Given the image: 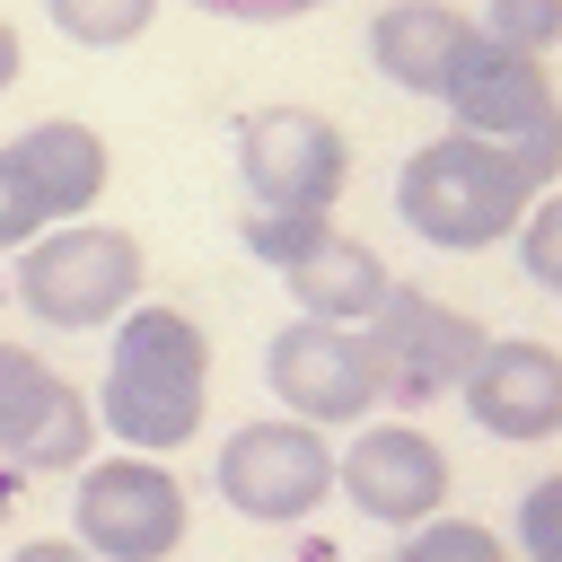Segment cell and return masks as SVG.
I'll return each mask as SVG.
<instances>
[{
	"mask_svg": "<svg viewBox=\"0 0 562 562\" xmlns=\"http://www.w3.org/2000/svg\"><path fill=\"white\" fill-rule=\"evenodd\" d=\"M211 404V334L184 307L132 299L114 316V351H105V386H97V430H114L140 457H167L202 430Z\"/></svg>",
	"mask_w": 562,
	"mask_h": 562,
	"instance_id": "obj_1",
	"label": "cell"
},
{
	"mask_svg": "<svg viewBox=\"0 0 562 562\" xmlns=\"http://www.w3.org/2000/svg\"><path fill=\"white\" fill-rule=\"evenodd\" d=\"M553 176L527 158V149H501V140H474V132H439L422 140L404 167H395V220L439 246V255H483L518 228V211L544 193Z\"/></svg>",
	"mask_w": 562,
	"mask_h": 562,
	"instance_id": "obj_2",
	"label": "cell"
},
{
	"mask_svg": "<svg viewBox=\"0 0 562 562\" xmlns=\"http://www.w3.org/2000/svg\"><path fill=\"white\" fill-rule=\"evenodd\" d=\"M140 299V237L114 220H61L18 246V307L53 334H97Z\"/></svg>",
	"mask_w": 562,
	"mask_h": 562,
	"instance_id": "obj_3",
	"label": "cell"
},
{
	"mask_svg": "<svg viewBox=\"0 0 562 562\" xmlns=\"http://www.w3.org/2000/svg\"><path fill=\"white\" fill-rule=\"evenodd\" d=\"M246 255L290 281L299 316H325V325H369V307L395 290L386 255L334 228V211H246Z\"/></svg>",
	"mask_w": 562,
	"mask_h": 562,
	"instance_id": "obj_4",
	"label": "cell"
},
{
	"mask_svg": "<svg viewBox=\"0 0 562 562\" xmlns=\"http://www.w3.org/2000/svg\"><path fill=\"white\" fill-rule=\"evenodd\" d=\"M439 105H448V132L527 149V158L562 184V97H553V79H544L536 53H509V44H492V35L474 26V44L457 53Z\"/></svg>",
	"mask_w": 562,
	"mask_h": 562,
	"instance_id": "obj_5",
	"label": "cell"
},
{
	"mask_svg": "<svg viewBox=\"0 0 562 562\" xmlns=\"http://www.w3.org/2000/svg\"><path fill=\"white\" fill-rule=\"evenodd\" d=\"M360 342H369V369H378V404H395V413H430L439 395H457V378L474 369V351H483L492 334H483L465 307H448V299L395 281V290L369 307Z\"/></svg>",
	"mask_w": 562,
	"mask_h": 562,
	"instance_id": "obj_6",
	"label": "cell"
},
{
	"mask_svg": "<svg viewBox=\"0 0 562 562\" xmlns=\"http://www.w3.org/2000/svg\"><path fill=\"white\" fill-rule=\"evenodd\" d=\"M211 483H220V501H228L237 518H255V527H299V518H316V509L334 501V439H325L316 422H299V413H281V422H237V430L220 439V457H211Z\"/></svg>",
	"mask_w": 562,
	"mask_h": 562,
	"instance_id": "obj_7",
	"label": "cell"
},
{
	"mask_svg": "<svg viewBox=\"0 0 562 562\" xmlns=\"http://www.w3.org/2000/svg\"><path fill=\"white\" fill-rule=\"evenodd\" d=\"M228 140H237V176L255 211H334L351 184V140L316 105H246Z\"/></svg>",
	"mask_w": 562,
	"mask_h": 562,
	"instance_id": "obj_8",
	"label": "cell"
},
{
	"mask_svg": "<svg viewBox=\"0 0 562 562\" xmlns=\"http://www.w3.org/2000/svg\"><path fill=\"white\" fill-rule=\"evenodd\" d=\"M70 536L97 562H167L184 544V483L167 474V457H88L79 492H70Z\"/></svg>",
	"mask_w": 562,
	"mask_h": 562,
	"instance_id": "obj_9",
	"label": "cell"
},
{
	"mask_svg": "<svg viewBox=\"0 0 562 562\" xmlns=\"http://www.w3.org/2000/svg\"><path fill=\"white\" fill-rule=\"evenodd\" d=\"M97 457V404L35 351L0 342V465L9 474H79Z\"/></svg>",
	"mask_w": 562,
	"mask_h": 562,
	"instance_id": "obj_10",
	"label": "cell"
},
{
	"mask_svg": "<svg viewBox=\"0 0 562 562\" xmlns=\"http://www.w3.org/2000/svg\"><path fill=\"white\" fill-rule=\"evenodd\" d=\"M263 378L281 395V413L334 430V422H369L378 413V369H369V342L360 325H325V316H290L263 351Z\"/></svg>",
	"mask_w": 562,
	"mask_h": 562,
	"instance_id": "obj_11",
	"label": "cell"
},
{
	"mask_svg": "<svg viewBox=\"0 0 562 562\" xmlns=\"http://www.w3.org/2000/svg\"><path fill=\"white\" fill-rule=\"evenodd\" d=\"M334 492H351V509L378 527H422L448 509V448L422 422H369L351 448H334Z\"/></svg>",
	"mask_w": 562,
	"mask_h": 562,
	"instance_id": "obj_12",
	"label": "cell"
},
{
	"mask_svg": "<svg viewBox=\"0 0 562 562\" xmlns=\"http://www.w3.org/2000/svg\"><path fill=\"white\" fill-rule=\"evenodd\" d=\"M457 395H465L474 430H492L509 448H536V439L562 430V351L536 342V334H501V342L474 351V369L457 378Z\"/></svg>",
	"mask_w": 562,
	"mask_h": 562,
	"instance_id": "obj_13",
	"label": "cell"
},
{
	"mask_svg": "<svg viewBox=\"0 0 562 562\" xmlns=\"http://www.w3.org/2000/svg\"><path fill=\"white\" fill-rule=\"evenodd\" d=\"M465 44H474V18L448 9V0H386V9L369 18V61H378L404 97H439Z\"/></svg>",
	"mask_w": 562,
	"mask_h": 562,
	"instance_id": "obj_14",
	"label": "cell"
},
{
	"mask_svg": "<svg viewBox=\"0 0 562 562\" xmlns=\"http://www.w3.org/2000/svg\"><path fill=\"white\" fill-rule=\"evenodd\" d=\"M9 149H18V167L35 176V193H44L53 228H61V220H88V211H97V193H105V132H97V123L44 114V123H26V132H18Z\"/></svg>",
	"mask_w": 562,
	"mask_h": 562,
	"instance_id": "obj_15",
	"label": "cell"
},
{
	"mask_svg": "<svg viewBox=\"0 0 562 562\" xmlns=\"http://www.w3.org/2000/svg\"><path fill=\"white\" fill-rule=\"evenodd\" d=\"M44 18H53L70 44H88V53H114V44H140V35H149L158 0H44Z\"/></svg>",
	"mask_w": 562,
	"mask_h": 562,
	"instance_id": "obj_16",
	"label": "cell"
},
{
	"mask_svg": "<svg viewBox=\"0 0 562 562\" xmlns=\"http://www.w3.org/2000/svg\"><path fill=\"white\" fill-rule=\"evenodd\" d=\"M395 562H509V544L492 536V527H474V518H422V527H404V544H395Z\"/></svg>",
	"mask_w": 562,
	"mask_h": 562,
	"instance_id": "obj_17",
	"label": "cell"
},
{
	"mask_svg": "<svg viewBox=\"0 0 562 562\" xmlns=\"http://www.w3.org/2000/svg\"><path fill=\"white\" fill-rule=\"evenodd\" d=\"M509 237H518V263H527V281L562 299V184H544V193L518 211V228H509Z\"/></svg>",
	"mask_w": 562,
	"mask_h": 562,
	"instance_id": "obj_18",
	"label": "cell"
},
{
	"mask_svg": "<svg viewBox=\"0 0 562 562\" xmlns=\"http://www.w3.org/2000/svg\"><path fill=\"white\" fill-rule=\"evenodd\" d=\"M492 44H509V53H553L562 44V0H483V18H474Z\"/></svg>",
	"mask_w": 562,
	"mask_h": 562,
	"instance_id": "obj_19",
	"label": "cell"
},
{
	"mask_svg": "<svg viewBox=\"0 0 562 562\" xmlns=\"http://www.w3.org/2000/svg\"><path fill=\"white\" fill-rule=\"evenodd\" d=\"M53 228V211H44V193H35V176L18 167V149L0 140V255H18L26 237H44Z\"/></svg>",
	"mask_w": 562,
	"mask_h": 562,
	"instance_id": "obj_20",
	"label": "cell"
},
{
	"mask_svg": "<svg viewBox=\"0 0 562 562\" xmlns=\"http://www.w3.org/2000/svg\"><path fill=\"white\" fill-rule=\"evenodd\" d=\"M518 553L527 562H562V474H536L518 492Z\"/></svg>",
	"mask_w": 562,
	"mask_h": 562,
	"instance_id": "obj_21",
	"label": "cell"
},
{
	"mask_svg": "<svg viewBox=\"0 0 562 562\" xmlns=\"http://www.w3.org/2000/svg\"><path fill=\"white\" fill-rule=\"evenodd\" d=\"M193 9L237 18V26H281V18H307V9H325V0H193Z\"/></svg>",
	"mask_w": 562,
	"mask_h": 562,
	"instance_id": "obj_22",
	"label": "cell"
},
{
	"mask_svg": "<svg viewBox=\"0 0 562 562\" xmlns=\"http://www.w3.org/2000/svg\"><path fill=\"white\" fill-rule=\"evenodd\" d=\"M9 562H97V553H88L79 536H35V544H18Z\"/></svg>",
	"mask_w": 562,
	"mask_h": 562,
	"instance_id": "obj_23",
	"label": "cell"
},
{
	"mask_svg": "<svg viewBox=\"0 0 562 562\" xmlns=\"http://www.w3.org/2000/svg\"><path fill=\"white\" fill-rule=\"evenodd\" d=\"M18 70H26V44H18V26L0 18V88H18Z\"/></svg>",
	"mask_w": 562,
	"mask_h": 562,
	"instance_id": "obj_24",
	"label": "cell"
}]
</instances>
